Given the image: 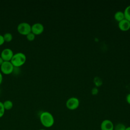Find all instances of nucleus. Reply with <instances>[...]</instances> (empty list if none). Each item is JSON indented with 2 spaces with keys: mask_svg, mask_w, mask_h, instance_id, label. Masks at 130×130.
Returning a JSON list of instances; mask_svg holds the SVG:
<instances>
[{
  "mask_svg": "<svg viewBox=\"0 0 130 130\" xmlns=\"http://www.w3.org/2000/svg\"><path fill=\"white\" fill-rule=\"evenodd\" d=\"M114 18L118 22H119L122 20L125 19L124 13L120 11H117L114 14Z\"/></svg>",
  "mask_w": 130,
  "mask_h": 130,
  "instance_id": "10",
  "label": "nucleus"
},
{
  "mask_svg": "<svg viewBox=\"0 0 130 130\" xmlns=\"http://www.w3.org/2000/svg\"><path fill=\"white\" fill-rule=\"evenodd\" d=\"M26 39L28 41H32L35 39V35L32 32H30V33H29L28 34H27L26 36Z\"/></svg>",
  "mask_w": 130,
  "mask_h": 130,
  "instance_id": "15",
  "label": "nucleus"
},
{
  "mask_svg": "<svg viewBox=\"0 0 130 130\" xmlns=\"http://www.w3.org/2000/svg\"><path fill=\"white\" fill-rule=\"evenodd\" d=\"M0 67L1 72L5 75H9L11 74L13 72L14 69V67L10 61H4Z\"/></svg>",
  "mask_w": 130,
  "mask_h": 130,
  "instance_id": "4",
  "label": "nucleus"
},
{
  "mask_svg": "<svg viewBox=\"0 0 130 130\" xmlns=\"http://www.w3.org/2000/svg\"><path fill=\"white\" fill-rule=\"evenodd\" d=\"M79 100L75 97L69 98L66 102V107L68 109L73 110L76 109L79 106Z\"/></svg>",
  "mask_w": 130,
  "mask_h": 130,
  "instance_id": "5",
  "label": "nucleus"
},
{
  "mask_svg": "<svg viewBox=\"0 0 130 130\" xmlns=\"http://www.w3.org/2000/svg\"><path fill=\"white\" fill-rule=\"evenodd\" d=\"M39 130H46L45 129H39Z\"/></svg>",
  "mask_w": 130,
  "mask_h": 130,
  "instance_id": "23",
  "label": "nucleus"
},
{
  "mask_svg": "<svg viewBox=\"0 0 130 130\" xmlns=\"http://www.w3.org/2000/svg\"><path fill=\"white\" fill-rule=\"evenodd\" d=\"M114 127L113 122L108 119L103 120L101 124V130H114Z\"/></svg>",
  "mask_w": 130,
  "mask_h": 130,
  "instance_id": "8",
  "label": "nucleus"
},
{
  "mask_svg": "<svg viewBox=\"0 0 130 130\" xmlns=\"http://www.w3.org/2000/svg\"><path fill=\"white\" fill-rule=\"evenodd\" d=\"M126 100L128 104L130 105V93H128L126 96Z\"/></svg>",
  "mask_w": 130,
  "mask_h": 130,
  "instance_id": "19",
  "label": "nucleus"
},
{
  "mask_svg": "<svg viewBox=\"0 0 130 130\" xmlns=\"http://www.w3.org/2000/svg\"><path fill=\"white\" fill-rule=\"evenodd\" d=\"M4 39L5 42H9L12 41L13 39V36L12 35L10 32H6L3 35Z\"/></svg>",
  "mask_w": 130,
  "mask_h": 130,
  "instance_id": "14",
  "label": "nucleus"
},
{
  "mask_svg": "<svg viewBox=\"0 0 130 130\" xmlns=\"http://www.w3.org/2000/svg\"><path fill=\"white\" fill-rule=\"evenodd\" d=\"M4 60L3 59V58L0 56V66L2 64V63L4 62Z\"/></svg>",
  "mask_w": 130,
  "mask_h": 130,
  "instance_id": "21",
  "label": "nucleus"
},
{
  "mask_svg": "<svg viewBox=\"0 0 130 130\" xmlns=\"http://www.w3.org/2000/svg\"><path fill=\"white\" fill-rule=\"evenodd\" d=\"M123 13L125 19L130 21V5L128 6L125 8Z\"/></svg>",
  "mask_w": 130,
  "mask_h": 130,
  "instance_id": "12",
  "label": "nucleus"
},
{
  "mask_svg": "<svg viewBox=\"0 0 130 130\" xmlns=\"http://www.w3.org/2000/svg\"><path fill=\"white\" fill-rule=\"evenodd\" d=\"M5 109L3 105V102H0V118L4 116L5 114Z\"/></svg>",
  "mask_w": 130,
  "mask_h": 130,
  "instance_id": "16",
  "label": "nucleus"
},
{
  "mask_svg": "<svg viewBox=\"0 0 130 130\" xmlns=\"http://www.w3.org/2000/svg\"><path fill=\"white\" fill-rule=\"evenodd\" d=\"M121 130H125V129H121Z\"/></svg>",
  "mask_w": 130,
  "mask_h": 130,
  "instance_id": "24",
  "label": "nucleus"
},
{
  "mask_svg": "<svg viewBox=\"0 0 130 130\" xmlns=\"http://www.w3.org/2000/svg\"><path fill=\"white\" fill-rule=\"evenodd\" d=\"M99 92V90L96 87H94L92 88L91 89V94L92 95H96Z\"/></svg>",
  "mask_w": 130,
  "mask_h": 130,
  "instance_id": "17",
  "label": "nucleus"
},
{
  "mask_svg": "<svg viewBox=\"0 0 130 130\" xmlns=\"http://www.w3.org/2000/svg\"><path fill=\"white\" fill-rule=\"evenodd\" d=\"M18 32L22 35L26 36L31 32V25L27 22H21L17 27Z\"/></svg>",
  "mask_w": 130,
  "mask_h": 130,
  "instance_id": "3",
  "label": "nucleus"
},
{
  "mask_svg": "<svg viewBox=\"0 0 130 130\" xmlns=\"http://www.w3.org/2000/svg\"><path fill=\"white\" fill-rule=\"evenodd\" d=\"M5 110H9L13 108V102L10 100H6L3 103Z\"/></svg>",
  "mask_w": 130,
  "mask_h": 130,
  "instance_id": "11",
  "label": "nucleus"
},
{
  "mask_svg": "<svg viewBox=\"0 0 130 130\" xmlns=\"http://www.w3.org/2000/svg\"><path fill=\"white\" fill-rule=\"evenodd\" d=\"M125 130H130V126H128V127H126Z\"/></svg>",
  "mask_w": 130,
  "mask_h": 130,
  "instance_id": "22",
  "label": "nucleus"
},
{
  "mask_svg": "<svg viewBox=\"0 0 130 130\" xmlns=\"http://www.w3.org/2000/svg\"><path fill=\"white\" fill-rule=\"evenodd\" d=\"M93 82L96 87L101 86L103 84V81L102 79L99 77H95L93 79Z\"/></svg>",
  "mask_w": 130,
  "mask_h": 130,
  "instance_id": "13",
  "label": "nucleus"
},
{
  "mask_svg": "<svg viewBox=\"0 0 130 130\" xmlns=\"http://www.w3.org/2000/svg\"><path fill=\"white\" fill-rule=\"evenodd\" d=\"M44 30V25L41 23H35L31 26V32L35 35L41 34Z\"/></svg>",
  "mask_w": 130,
  "mask_h": 130,
  "instance_id": "7",
  "label": "nucleus"
},
{
  "mask_svg": "<svg viewBox=\"0 0 130 130\" xmlns=\"http://www.w3.org/2000/svg\"><path fill=\"white\" fill-rule=\"evenodd\" d=\"M14 53L12 50L10 48H5L2 50L1 54V57L3 58L4 61H10Z\"/></svg>",
  "mask_w": 130,
  "mask_h": 130,
  "instance_id": "6",
  "label": "nucleus"
},
{
  "mask_svg": "<svg viewBox=\"0 0 130 130\" xmlns=\"http://www.w3.org/2000/svg\"><path fill=\"white\" fill-rule=\"evenodd\" d=\"M26 60V55L23 53L17 52L14 54L10 61L14 67L18 68L24 64Z\"/></svg>",
  "mask_w": 130,
  "mask_h": 130,
  "instance_id": "2",
  "label": "nucleus"
},
{
  "mask_svg": "<svg viewBox=\"0 0 130 130\" xmlns=\"http://www.w3.org/2000/svg\"><path fill=\"white\" fill-rule=\"evenodd\" d=\"M118 27L122 31H126L130 28V21L124 19L118 22Z\"/></svg>",
  "mask_w": 130,
  "mask_h": 130,
  "instance_id": "9",
  "label": "nucleus"
},
{
  "mask_svg": "<svg viewBox=\"0 0 130 130\" xmlns=\"http://www.w3.org/2000/svg\"><path fill=\"white\" fill-rule=\"evenodd\" d=\"M3 75L1 72H0V84L2 83V81H3Z\"/></svg>",
  "mask_w": 130,
  "mask_h": 130,
  "instance_id": "20",
  "label": "nucleus"
},
{
  "mask_svg": "<svg viewBox=\"0 0 130 130\" xmlns=\"http://www.w3.org/2000/svg\"><path fill=\"white\" fill-rule=\"evenodd\" d=\"M5 42L3 36L2 35H0V46L2 45Z\"/></svg>",
  "mask_w": 130,
  "mask_h": 130,
  "instance_id": "18",
  "label": "nucleus"
},
{
  "mask_svg": "<svg viewBox=\"0 0 130 130\" xmlns=\"http://www.w3.org/2000/svg\"><path fill=\"white\" fill-rule=\"evenodd\" d=\"M40 120L41 124L45 127H50L54 123V119L53 115L47 111L43 112L40 114Z\"/></svg>",
  "mask_w": 130,
  "mask_h": 130,
  "instance_id": "1",
  "label": "nucleus"
}]
</instances>
